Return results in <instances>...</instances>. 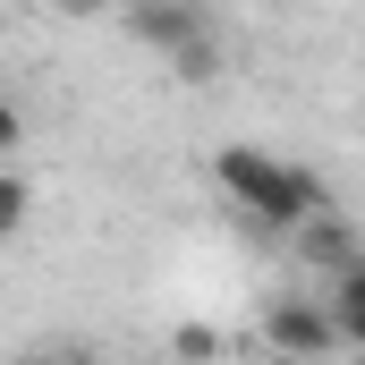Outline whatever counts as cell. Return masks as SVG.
<instances>
[{
  "mask_svg": "<svg viewBox=\"0 0 365 365\" xmlns=\"http://www.w3.org/2000/svg\"><path fill=\"white\" fill-rule=\"evenodd\" d=\"M170 357L179 365H212L221 357V331H212V323H179V331H170Z\"/></svg>",
  "mask_w": 365,
  "mask_h": 365,
  "instance_id": "cell-7",
  "label": "cell"
},
{
  "mask_svg": "<svg viewBox=\"0 0 365 365\" xmlns=\"http://www.w3.org/2000/svg\"><path fill=\"white\" fill-rule=\"evenodd\" d=\"M212 187H221V195H230L255 230H280V238H297L314 212H331L323 179H314L306 162L264 153V145H221V153H212Z\"/></svg>",
  "mask_w": 365,
  "mask_h": 365,
  "instance_id": "cell-1",
  "label": "cell"
},
{
  "mask_svg": "<svg viewBox=\"0 0 365 365\" xmlns=\"http://www.w3.org/2000/svg\"><path fill=\"white\" fill-rule=\"evenodd\" d=\"M297 255H306L323 280H340L349 264H365V255H357V230H349V212H314V221L297 230Z\"/></svg>",
  "mask_w": 365,
  "mask_h": 365,
  "instance_id": "cell-4",
  "label": "cell"
},
{
  "mask_svg": "<svg viewBox=\"0 0 365 365\" xmlns=\"http://www.w3.org/2000/svg\"><path fill=\"white\" fill-rule=\"evenodd\" d=\"M51 9H60V17H102L110 0H51Z\"/></svg>",
  "mask_w": 365,
  "mask_h": 365,
  "instance_id": "cell-10",
  "label": "cell"
},
{
  "mask_svg": "<svg viewBox=\"0 0 365 365\" xmlns=\"http://www.w3.org/2000/svg\"><path fill=\"white\" fill-rule=\"evenodd\" d=\"M26 145V110H17V93H0V162Z\"/></svg>",
  "mask_w": 365,
  "mask_h": 365,
  "instance_id": "cell-9",
  "label": "cell"
},
{
  "mask_svg": "<svg viewBox=\"0 0 365 365\" xmlns=\"http://www.w3.org/2000/svg\"><path fill=\"white\" fill-rule=\"evenodd\" d=\"M264 349L289 357V365H314V357L340 349V323H331L323 297H272V306H264Z\"/></svg>",
  "mask_w": 365,
  "mask_h": 365,
  "instance_id": "cell-2",
  "label": "cell"
},
{
  "mask_svg": "<svg viewBox=\"0 0 365 365\" xmlns=\"http://www.w3.org/2000/svg\"><path fill=\"white\" fill-rule=\"evenodd\" d=\"M323 306H331L340 340H349V349H365V264H349V272L331 280V297H323Z\"/></svg>",
  "mask_w": 365,
  "mask_h": 365,
  "instance_id": "cell-5",
  "label": "cell"
},
{
  "mask_svg": "<svg viewBox=\"0 0 365 365\" xmlns=\"http://www.w3.org/2000/svg\"><path fill=\"white\" fill-rule=\"evenodd\" d=\"M195 9H204V17H212V9H238V0H195Z\"/></svg>",
  "mask_w": 365,
  "mask_h": 365,
  "instance_id": "cell-11",
  "label": "cell"
},
{
  "mask_svg": "<svg viewBox=\"0 0 365 365\" xmlns=\"http://www.w3.org/2000/svg\"><path fill=\"white\" fill-rule=\"evenodd\" d=\"M170 68H179L187 86H204V77H221V43H212V26H204L195 43H179V51H170Z\"/></svg>",
  "mask_w": 365,
  "mask_h": 365,
  "instance_id": "cell-6",
  "label": "cell"
},
{
  "mask_svg": "<svg viewBox=\"0 0 365 365\" xmlns=\"http://www.w3.org/2000/svg\"><path fill=\"white\" fill-rule=\"evenodd\" d=\"M26 212H34V195H26V179L0 162V238H17V230H26Z\"/></svg>",
  "mask_w": 365,
  "mask_h": 365,
  "instance_id": "cell-8",
  "label": "cell"
},
{
  "mask_svg": "<svg viewBox=\"0 0 365 365\" xmlns=\"http://www.w3.org/2000/svg\"><path fill=\"white\" fill-rule=\"evenodd\" d=\"M128 34H136L145 51H162V60H170L179 43L204 34V9H195V0H128Z\"/></svg>",
  "mask_w": 365,
  "mask_h": 365,
  "instance_id": "cell-3",
  "label": "cell"
}]
</instances>
